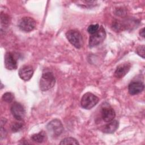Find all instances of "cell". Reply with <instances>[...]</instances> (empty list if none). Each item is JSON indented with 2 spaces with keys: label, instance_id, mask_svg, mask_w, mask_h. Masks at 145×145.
Returning <instances> with one entry per match:
<instances>
[{
  "label": "cell",
  "instance_id": "obj_1",
  "mask_svg": "<svg viewBox=\"0 0 145 145\" xmlns=\"http://www.w3.org/2000/svg\"><path fill=\"white\" fill-rule=\"evenodd\" d=\"M55 77L52 72L46 71L42 73L40 80V88L42 91L50 89L54 86Z\"/></svg>",
  "mask_w": 145,
  "mask_h": 145
},
{
  "label": "cell",
  "instance_id": "obj_2",
  "mask_svg": "<svg viewBox=\"0 0 145 145\" xmlns=\"http://www.w3.org/2000/svg\"><path fill=\"white\" fill-rule=\"evenodd\" d=\"M49 134L53 138L59 136L63 131V127L61 121L58 119H54L50 121L46 126Z\"/></svg>",
  "mask_w": 145,
  "mask_h": 145
},
{
  "label": "cell",
  "instance_id": "obj_3",
  "mask_svg": "<svg viewBox=\"0 0 145 145\" xmlns=\"http://www.w3.org/2000/svg\"><path fill=\"white\" fill-rule=\"evenodd\" d=\"M68 41L76 48L80 49L83 45V38L81 33L76 30H70L66 33Z\"/></svg>",
  "mask_w": 145,
  "mask_h": 145
},
{
  "label": "cell",
  "instance_id": "obj_4",
  "mask_svg": "<svg viewBox=\"0 0 145 145\" xmlns=\"http://www.w3.org/2000/svg\"><path fill=\"white\" fill-rule=\"evenodd\" d=\"M99 98L91 92H87L81 99L80 105L86 109H90L94 107L99 102Z\"/></svg>",
  "mask_w": 145,
  "mask_h": 145
},
{
  "label": "cell",
  "instance_id": "obj_5",
  "mask_svg": "<svg viewBox=\"0 0 145 145\" xmlns=\"http://www.w3.org/2000/svg\"><path fill=\"white\" fill-rule=\"evenodd\" d=\"M106 32L103 26L99 27L98 31L95 33L91 35L89 39V45L90 48L96 46L100 44L105 39Z\"/></svg>",
  "mask_w": 145,
  "mask_h": 145
},
{
  "label": "cell",
  "instance_id": "obj_6",
  "mask_svg": "<svg viewBox=\"0 0 145 145\" xmlns=\"http://www.w3.org/2000/svg\"><path fill=\"white\" fill-rule=\"evenodd\" d=\"M36 22L31 17H23L22 18L18 23L19 28L23 31L30 32L35 28Z\"/></svg>",
  "mask_w": 145,
  "mask_h": 145
},
{
  "label": "cell",
  "instance_id": "obj_7",
  "mask_svg": "<svg viewBox=\"0 0 145 145\" xmlns=\"http://www.w3.org/2000/svg\"><path fill=\"white\" fill-rule=\"evenodd\" d=\"M11 112L14 117L18 121H22L25 117V109L24 106L19 103L15 102L12 105Z\"/></svg>",
  "mask_w": 145,
  "mask_h": 145
},
{
  "label": "cell",
  "instance_id": "obj_8",
  "mask_svg": "<svg viewBox=\"0 0 145 145\" xmlns=\"http://www.w3.org/2000/svg\"><path fill=\"white\" fill-rule=\"evenodd\" d=\"M101 113L103 120L106 122H109L113 120L116 116L114 110L109 105H105L101 108Z\"/></svg>",
  "mask_w": 145,
  "mask_h": 145
},
{
  "label": "cell",
  "instance_id": "obj_9",
  "mask_svg": "<svg viewBox=\"0 0 145 145\" xmlns=\"http://www.w3.org/2000/svg\"><path fill=\"white\" fill-rule=\"evenodd\" d=\"M33 70L31 66L29 65H24L22 66L19 70V76L23 80H29L32 76Z\"/></svg>",
  "mask_w": 145,
  "mask_h": 145
},
{
  "label": "cell",
  "instance_id": "obj_10",
  "mask_svg": "<svg viewBox=\"0 0 145 145\" xmlns=\"http://www.w3.org/2000/svg\"><path fill=\"white\" fill-rule=\"evenodd\" d=\"M5 65L8 70H15L17 68V62L13 54L10 52H7L5 56Z\"/></svg>",
  "mask_w": 145,
  "mask_h": 145
},
{
  "label": "cell",
  "instance_id": "obj_11",
  "mask_svg": "<svg viewBox=\"0 0 145 145\" xmlns=\"http://www.w3.org/2000/svg\"><path fill=\"white\" fill-rule=\"evenodd\" d=\"M144 89V84L143 83L135 81L131 82L128 87L129 92L131 95H134L138 94L143 91Z\"/></svg>",
  "mask_w": 145,
  "mask_h": 145
},
{
  "label": "cell",
  "instance_id": "obj_12",
  "mask_svg": "<svg viewBox=\"0 0 145 145\" xmlns=\"http://www.w3.org/2000/svg\"><path fill=\"white\" fill-rule=\"evenodd\" d=\"M131 65L129 63H122L118 66L115 72L114 75L117 78H123L130 70Z\"/></svg>",
  "mask_w": 145,
  "mask_h": 145
},
{
  "label": "cell",
  "instance_id": "obj_13",
  "mask_svg": "<svg viewBox=\"0 0 145 145\" xmlns=\"http://www.w3.org/2000/svg\"><path fill=\"white\" fill-rule=\"evenodd\" d=\"M118 127V122L116 120H112L106 125H105L104 126L102 127L101 130L103 132L105 133H113L115 131L117 130V129Z\"/></svg>",
  "mask_w": 145,
  "mask_h": 145
},
{
  "label": "cell",
  "instance_id": "obj_14",
  "mask_svg": "<svg viewBox=\"0 0 145 145\" xmlns=\"http://www.w3.org/2000/svg\"><path fill=\"white\" fill-rule=\"evenodd\" d=\"M45 133L42 131L37 134H35L32 135L31 139L33 141L37 143H42L45 139Z\"/></svg>",
  "mask_w": 145,
  "mask_h": 145
},
{
  "label": "cell",
  "instance_id": "obj_15",
  "mask_svg": "<svg viewBox=\"0 0 145 145\" xmlns=\"http://www.w3.org/2000/svg\"><path fill=\"white\" fill-rule=\"evenodd\" d=\"M60 144H79V143L72 137H67L61 140Z\"/></svg>",
  "mask_w": 145,
  "mask_h": 145
},
{
  "label": "cell",
  "instance_id": "obj_16",
  "mask_svg": "<svg viewBox=\"0 0 145 145\" xmlns=\"http://www.w3.org/2000/svg\"><path fill=\"white\" fill-rule=\"evenodd\" d=\"M14 95L11 92H6L2 96V99L4 101L7 103H11L14 99Z\"/></svg>",
  "mask_w": 145,
  "mask_h": 145
},
{
  "label": "cell",
  "instance_id": "obj_17",
  "mask_svg": "<svg viewBox=\"0 0 145 145\" xmlns=\"http://www.w3.org/2000/svg\"><path fill=\"white\" fill-rule=\"evenodd\" d=\"M10 18L9 16L5 13L1 12V24L4 26H7L9 24Z\"/></svg>",
  "mask_w": 145,
  "mask_h": 145
},
{
  "label": "cell",
  "instance_id": "obj_18",
  "mask_svg": "<svg viewBox=\"0 0 145 145\" xmlns=\"http://www.w3.org/2000/svg\"><path fill=\"white\" fill-rule=\"evenodd\" d=\"M99 28V25L98 24H91L90 25H89V27L87 28V31L88 32L92 35L95 33L96 32H97L98 31Z\"/></svg>",
  "mask_w": 145,
  "mask_h": 145
},
{
  "label": "cell",
  "instance_id": "obj_19",
  "mask_svg": "<svg viewBox=\"0 0 145 145\" xmlns=\"http://www.w3.org/2000/svg\"><path fill=\"white\" fill-rule=\"evenodd\" d=\"M137 53L143 58H144V46L143 45L139 46L136 50Z\"/></svg>",
  "mask_w": 145,
  "mask_h": 145
},
{
  "label": "cell",
  "instance_id": "obj_20",
  "mask_svg": "<svg viewBox=\"0 0 145 145\" xmlns=\"http://www.w3.org/2000/svg\"><path fill=\"white\" fill-rule=\"evenodd\" d=\"M22 127V124L20 123H15L12 126V130L14 132L19 131Z\"/></svg>",
  "mask_w": 145,
  "mask_h": 145
},
{
  "label": "cell",
  "instance_id": "obj_21",
  "mask_svg": "<svg viewBox=\"0 0 145 145\" xmlns=\"http://www.w3.org/2000/svg\"><path fill=\"white\" fill-rule=\"evenodd\" d=\"M139 35L142 36L143 37H144V28H143L142 29H140V32H139Z\"/></svg>",
  "mask_w": 145,
  "mask_h": 145
}]
</instances>
